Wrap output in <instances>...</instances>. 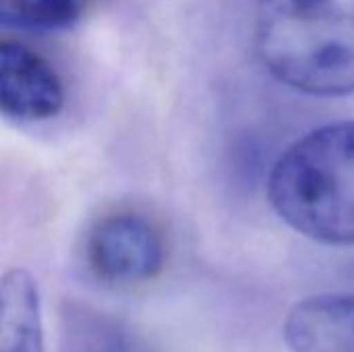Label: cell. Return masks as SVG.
Masks as SVG:
<instances>
[{
	"label": "cell",
	"mask_w": 354,
	"mask_h": 352,
	"mask_svg": "<svg viewBox=\"0 0 354 352\" xmlns=\"http://www.w3.org/2000/svg\"><path fill=\"white\" fill-rule=\"evenodd\" d=\"M255 46L268 73L290 89L354 93V0H257Z\"/></svg>",
	"instance_id": "6da1fadb"
},
{
	"label": "cell",
	"mask_w": 354,
	"mask_h": 352,
	"mask_svg": "<svg viewBox=\"0 0 354 352\" xmlns=\"http://www.w3.org/2000/svg\"><path fill=\"white\" fill-rule=\"evenodd\" d=\"M268 197L299 234L354 247V120L324 124L295 141L272 168Z\"/></svg>",
	"instance_id": "7a4b0ae2"
},
{
	"label": "cell",
	"mask_w": 354,
	"mask_h": 352,
	"mask_svg": "<svg viewBox=\"0 0 354 352\" xmlns=\"http://www.w3.org/2000/svg\"><path fill=\"white\" fill-rule=\"evenodd\" d=\"M83 259L89 274L110 288H135L160 276L166 263L162 228L137 210H114L85 234Z\"/></svg>",
	"instance_id": "3957f363"
},
{
	"label": "cell",
	"mask_w": 354,
	"mask_h": 352,
	"mask_svg": "<svg viewBox=\"0 0 354 352\" xmlns=\"http://www.w3.org/2000/svg\"><path fill=\"white\" fill-rule=\"evenodd\" d=\"M64 106V85L58 71L19 39L0 41V108L17 122L54 118Z\"/></svg>",
	"instance_id": "277c9868"
},
{
	"label": "cell",
	"mask_w": 354,
	"mask_h": 352,
	"mask_svg": "<svg viewBox=\"0 0 354 352\" xmlns=\"http://www.w3.org/2000/svg\"><path fill=\"white\" fill-rule=\"evenodd\" d=\"M292 352H354V295H319L297 303L284 324Z\"/></svg>",
	"instance_id": "5b68a950"
},
{
	"label": "cell",
	"mask_w": 354,
	"mask_h": 352,
	"mask_svg": "<svg viewBox=\"0 0 354 352\" xmlns=\"http://www.w3.org/2000/svg\"><path fill=\"white\" fill-rule=\"evenodd\" d=\"M0 352H44L39 295L25 270H10L0 284Z\"/></svg>",
	"instance_id": "8992f818"
},
{
	"label": "cell",
	"mask_w": 354,
	"mask_h": 352,
	"mask_svg": "<svg viewBox=\"0 0 354 352\" xmlns=\"http://www.w3.org/2000/svg\"><path fill=\"white\" fill-rule=\"evenodd\" d=\"M62 352H153L116 319L87 307H68L62 317Z\"/></svg>",
	"instance_id": "52a82bcc"
},
{
	"label": "cell",
	"mask_w": 354,
	"mask_h": 352,
	"mask_svg": "<svg viewBox=\"0 0 354 352\" xmlns=\"http://www.w3.org/2000/svg\"><path fill=\"white\" fill-rule=\"evenodd\" d=\"M91 0H0L2 17L29 29H64L75 25Z\"/></svg>",
	"instance_id": "ba28073f"
}]
</instances>
